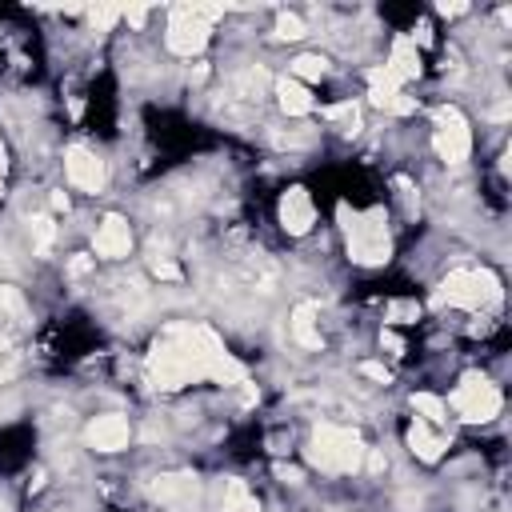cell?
<instances>
[{
	"instance_id": "cell-1",
	"label": "cell",
	"mask_w": 512,
	"mask_h": 512,
	"mask_svg": "<svg viewBox=\"0 0 512 512\" xmlns=\"http://www.w3.org/2000/svg\"><path fill=\"white\" fill-rule=\"evenodd\" d=\"M144 372L164 392L196 384V380H220V384H244L248 380V368L224 348V340L208 324L168 328L152 344V352L144 360Z\"/></svg>"
},
{
	"instance_id": "cell-2",
	"label": "cell",
	"mask_w": 512,
	"mask_h": 512,
	"mask_svg": "<svg viewBox=\"0 0 512 512\" xmlns=\"http://www.w3.org/2000/svg\"><path fill=\"white\" fill-rule=\"evenodd\" d=\"M304 456H308L312 468H320L328 476H348V472H360L364 468L368 448H364V440L352 428H344V424H320L312 432Z\"/></svg>"
},
{
	"instance_id": "cell-3",
	"label": "cell",
	"mask_w": 512,
	"mask_h": 512,
	"mask_svg": "<svg viewBox=\"0 0 512 512\" xmlns=\"http://www.w3.org/2000/svg\"><path fill=\"white\" fill-rule=\"evenodd\" d=\"M340 228H344V244H348V256L364 268H376L392 256V236H388V224H384V212L372 208V212H348V204H340Z\"/></svg>"
},
{
	"instance_id": "cell-4",
	"label": "cell",
	"mask_w": 512,
	"mask_h": 512,
	"mask_svg": "<svg viewBox=\"0 0 512 512\" xmlns=\"http://www.w3.org/2000/svg\"><path fill=\"white\" fill-rule=\"evenodd\" d=\"M224 8L220 4H180L168 12V32H164V48L172 56H196L208 48L212 36V20H220Z\"/></svg>"
},
{
	"instance_id": "cell-5",
	"label": "cell",
	"mask_w": 512,
	"mask_h": 512,
	"mask_svg": "<svg viewBox=\"0 0 512 512\" xmlns=\"http://www.w3.org/2000/svg\"><path fill=\"white\" fill-rule=\"evenodd\" d=\"M500 300V280L488 268H452L440 288H436V304L448 308H488Z\"/></svg>"
},
{
	"instance_id": "cell-6",
	"label": "cell",
	"mask_w": 512,
	"mask_h": 512,
	"mask_svg": "<svg viewBox=\"0 0 512 512\" xmlns=\"http://www.w3.org/2000/svg\"><path fill=\"white\" fill-rule=\"evenodd\" d=\"M500 388L488 380V376H480V372H468L456 388H452V396H448V408L460 416V420H468V424H484V420H492L496 412H500Z\"/></svg>"
},
{
	"instance_id": "cell-7",
	"label": "cell",
	"mask_w": 512,
	"mask_h": 512,
	"mask_svg": "<svg viewBox=\"0 0 512 512\" xmlns=\"http://www.w3.org/2000/svg\"><path fill=\"white\" fill-rule=\"evenodd\" d=\"M432 148L444 164H464L468 152H472V128L464 120L460 108H440L436 112V128H432Z\"/></svg>"
},
{
	"instance_id": "cell-8",
	"label": "cell",
	"mask_w": 512,
	"mask_h": 512,
	"mask_svg": "<svg viewBox=\"0 0 512 512\" xmlns=\"http://www.w3.org/2000/svg\"><path fill=\"white\" fill-rule=\"evenodd\" d=\"M64 176H68V184L76 188V192H100L104 188V180H108V172H104V160L92 152V148H84V144H72L68 152H64Z\"/></svg>"
},
{
	"instance_id": "cell-9",
	"label": "cell",
	"mask_w": 512,
	"mask_h": 512,
	"mask_svg": "<svg viewBox=\"0 0 512 512\" xmlns=\"http://www.w3.org/2000/svg\"><path fill=\"white\" fill-rule=\"evenodd\" d=\"M152 496L168 512H196L200 508V480L192 472H172V476H160L152 484Z\"/></svg>"
},
{
	"instance_id": "cell-10",
	"label": "cell",
	"mask_w": 512,
	"mask_h": 512,
	"mask_svg": "<svg viewBox=\"0 0 512 512\" xmlns=\"http://www.w3.org/2000/svg\"><path fill=\"white\" fill-rule=\"evenodd\" d=\"M368 76V100L376 104V108H384V112H392V116H408V112H416V100L376 64V68H368L364 72Z\"/></svg>"
},
{
	"instance_id": "cell-11",
	"label": "cell",
	"mask_w": 512,
	"mask_h": 512,
	"mask_svg": "<svg viewBox=\"0 0 512 512\" xmlns=\"http://www.w3.org/2000/svg\"><path fill=\"white\" fill-rule=\"evenodd\" d=\"M276 216H280V224H284L288 236H304L316 224V204H312L308 188H300V184L284 188V196L276 204Z\"/></svg>"
},
{
	"instance_id": "cell-12",
	"label": "cell",
	"mask_w": 512,
	"mask_h": 512,
	"mask_svg": "<svg viewBox=\"0 0 512 512\" xmlns=\"http://www.w3.org/2000/svg\"><path fill=\"white\" fill-rule=\"evenodd\" d=\"M84 440H88V448H96V452H120V448H128L132 428H128V420H124L120 412H104V416H96V420L84 428Z\"/></svg>"
},
{
	"instance_id": "cell-13",
	"label": "cell",
	"mask_w": 512,
	"mask_h": 512,
	"mask_svg": "<svg viewBox=\"0 0 512 512\" xmlns=\"http://www.w3.org/2000/svg\"><path fill=\"white\" fill-rule=\"evenodd\" d=\"M92 248H96V256H104V260L128 256V252H132V228H128V220L104 216L100 228H96V236H92Z\"/></svg>"
},
{
	"instance_id": "cell-14",
	"label": "cell",
	"mask_w": 512,
	"mask_h": 512,
	"mask_svg": "<svg viewBox=\"0 0 512 512\" xmlns=\"http://www.w3.org/2000/svg\"><path fill=\"white\" fill-rule=\"evenodd\" d=\"M380 68H384L400 88H404L408 80H416V76H420V52H416V40L396 36L392 48H388V60H384Z\"/></svg>"
},
{
	"instance_id": "cell-15",
	"label": "cell",
	"mask_w": 512,
	"mask_h": 512,
	"mask_svg": "<svg viewBox=\"0 0 512 512\" xmlns=\"http://www.w3.org/2000/svg\"><path fill=\"white\" fill-rule=\"evenodd\" d=\"M408 448H412V456H420L424 464H436V460L444 456L448 440H444L440 428H432V424H424V420H412V428H408Z\"/></svg>"
},
{
	"instance_id": "cell-16",
	"label": "cell",
	"mask_w": 512,
	"mask_h": 512,
	"mask_svg": "<svg viewBox=\"0 0 512 512\" xmlns=\"http://www.w3.org/2000/svg\"><path fill=\"white\" fill-rule=\"evenodd\" d=\"M276 100H280V108H284L288 116H308V112L316 108V104H312V88L300 84V80H292V76L276 80Z\"/></svg>"
},
{
	"instance_id": "cell-17",
	"label": "cell",
	"mask_w": 512,
	"mask_h": 512,
	"mask_svg": "<svg viewBox=\"0 0 512 512\" xmlns=\"http://www.w3.org/2000/svg\"><path fill=\"white\" fill-rule=\"evenodd\" d=\"M288 332H292V340L300 344V348H320V328H316V304H296L292 308V324H288Z\"/></svg>"
},
{
	"instance_id": "cell-18",
	"label": "cell",
	"mask_w": 512,
	"mask_h": 512,
	"mask_svg": "<svg viewBox=\"0 0 512 512\" xmlns=\"http://www.w3.org/2000/svg\"><path fill=\"white\" fill-rule=\"evenodd\" d=\"M412 412H416V420H424L432 428H444V420H448V404L440 396H432V392H416L412 396Z\"/></svg>"
},
{
	"instance_id": "cell-19",
	"label": "cell",
	"mask_w": 512,
	"mask_h": 512,
	"mask_svg": "<svg viewBox=\"0 0 512 512\" xmlns=\"http://www.w3.org/2000/svg\"><path fill=\"white\" fill-rule=\"evenodd\" d=\"M220 512H260V500L248 492V484H244V480H228V484H224Z\"/></svg>"
},
{
	"instance_id": "cell-20",
	"label": "cell",
	"mask_w": 512,
	"mask_h": 512,
	"mask_svg": "<svg viewBox=\"0 0 512 512\" xmlns=\"http://www.w3.org/2000/svg\"><path fill=\"white\" fill-rule=\"evenodd\" d=\"M324 76H328V60H324V56L308 52V56H296V60H292V80L308 84V80H324Z\"/></svg>"
},
{
	"instance_id": "cell-21",
	"label": "cell",
	"mask_w": 512,
	"mask_h": 512,
	"mask_svg": "<svg viewBox=\"0 0 512 512\" xmlns=\"http://www.w3.org/2000/svg\"><path fill=\"white\" fill-rule=\"evenodd\" d=\"M52 236H56V224H52V216H32V240H36V252L44 256L48 252V244H52Z\"/></svg>"
},
{
	"instance_id": "cell-22",
	"label": "cell",
	"mask_w": 512,
	"mask_h": 512,
	"mask_svg": "<svg viewBox=\"0 0 512 512\" xmlns=\"http://www.w3.org/2000/svg\"><path fill=\"white\" fill-rule=\"evenodd\" d=\"M420 316V304L416 300H392L388 308H384V320L388 324H408V320H416Z\"/></svg>"
},
{
	"instance_id": "cell-23",
	"label": "cell",
	"mask_w": 512,
	"mask_h": 512,
	"mask_svg": "<svg viewBox=\"0 0 512 512\" xmlns=\"http://www.w3.org/2000/svg\"><path fill=\"white\" fill-rule=\"evenodd\" d=\"M276 36H280V40H300V36H308V28H304V20H300L296 12H280Z\"/></svg>"
},
{
	"instance_id": "cell-24",
	"label": "cell",
	"mask_w": 512,
	"mask_h": 512,
	"mask_svg": "<svg viewBox=\"0 0 512 512\" xmlns=\"http://www.w3.org/2000/svg\"><path fill=\"white\" fill-rule=\"evenodd\" d=\"M360 372H364L368 380H380V384H388V368H384V364H376V360H368V364H360Z\"/></svg>"
},
{
	"instance_id": "cell-25",
	"label": "cell",
	"mask_w": 512,
	"mask_h": 512,
	"mask_svg": "<svg viewBox=\"0 0 512 512\" xmlns=\"http://www.w3.org/2000/svg\"><path fill=\"white\" fill-rule=\"evenodd\" d=\"M88 268H92V256H76V260L68 264V272H72V276H84Z\"/></svg>"
},
{
	"instance_id": "cell-26",
	"label": "cell",
	"mask_w": 512,
	"mask_h": 512,
	"mask_svg": "<svg viewBox=\"0 0 512 512\" xmlns=\"http://www.w3.org/2000/svg\"><path fill=\"white\" fill-rule=\"evenodd\" d=\"M276 472H280V476H284V480H288V484H296V480H300V472H296V468H284V464H280V468H276Z\"/></svg>"
},
{
	"instance_id": "cell-27",
	"label": "cell",
	"mask_w": 512,
	"mask_h": 512,
	"mask_svg": "<svg viewBox=\"0 0 512 512\" xmlns=\"http://www.w3.org/2000/svg\"><path fill=\"white\" fill-rule=\"evenodd\" d=\"M52 208H56V212L68 208V196H64V192H52Z\"/></svg>"
}]
</instances>
